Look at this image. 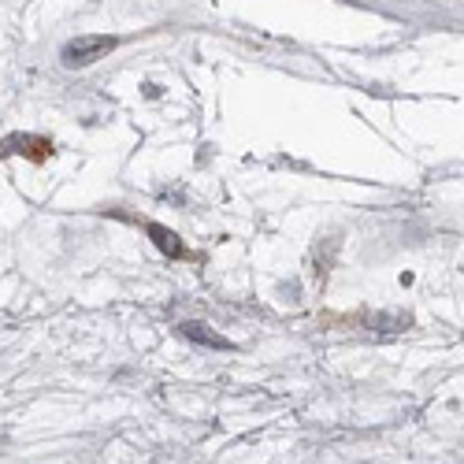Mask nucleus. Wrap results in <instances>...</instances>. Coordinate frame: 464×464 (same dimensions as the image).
<instances>
[{"instance_id":"nucleus-1","label":"nucleus","mask_w":464,"mask_h":464,"mask_svg":"<svg viewBox=\"0 0 464 464\" xmlns=\"http://www.w3.org/2000/svg\"><path fill=\"white\" fill-rule=\"evenodd\" d=\"M115 49V38H108V34H82V38H74L63 45V63L67 67H85V63H93V60H101L104 52H112Z\"/></svg>"},{"instance_id":"nucleus-2","label":"nucleus","mask_w":464,"mask_h":464,"mask_svg":"<svg viewBox=\"0 0 464 464\" xmlns=\"http://www.w3.org/2000/svg\"><path fill=\"white\" fill-rule=\"evenodd\" d=\"M182 338H190V342H197V345H208V349H234V345L231 342H226L223 338V334H215L212 327H208V323H182Z\"/></svg>"},{"instance_id":"nucleus-3","label":"nucleus","mask_w":464,"mask_h":464,"mask_svg":"<svg viewBox=\"0 0 464 464\" xmlns=\"http://www.w3.org/2000/svg\"><path fill=\"white\" fill-rule=\"evenodd\" d=\"M149 238L156 242V249H160V253H167V256H182V242H179L171 231H167V226L149 223Z\"/></svg>"}]
</instances>
